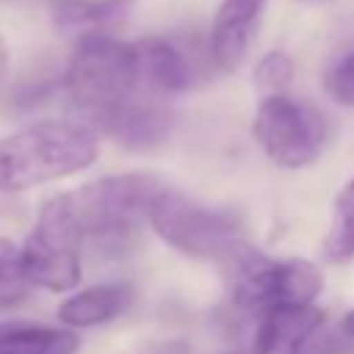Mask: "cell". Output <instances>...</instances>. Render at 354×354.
Listing matches in <instances>:
<instances>
[{
    "label": "cell",
    "mask_w": 354,
    "mask_h": 354,
    "mask_svg": "<svg viewBox=\"0 0 354 354\" xmlns=\"http://www.w3.org/2000/svg\"><path fill=\"white\" fill-rule=\"evenodd\" d=\"M100 155L97 130L86 122L44 119L0 138V191L17 194L86 171Z\"/></svg>",
    "instance_id": "6da1fadb"
},
{
    "label": "cell",
    "mask_w": 354,
    "mask_h": 354,
    "mask_svg": "<svg viewBox=\"0 0 354 354\" xmlns=\"http://www.w3.org/2000/svg\"><path fill=\"white\" fill-rule=\"evenodd\" d=\"M166 185L147 171L108 174L72 191L83 238L102 254H124L149 221L152 199Z\"/></svg>",
    "instance_id": "7a4b0ae2"
},
{
    "label": "cell",
    "mask_w": 354,
    "mask_h": 354,
    "mask_svg": "<svg viewBox=\"0 0 354 354\" xmlns=\"http://www.w3.org/2000/svg\"><path fill=\"white\" fill-rule=\"evenodd\" d=\"M64 91L69 102L83 113L86 124L144 91L138 86L133 44L119 41L111 33L77 36L64 72Z\"/></svg>",
    "instance_id": "3957f363"
},
{
    "label": "cell",
    "mask_w": 354,
    "mask_h": 354,
    "mask_svg": "<svg viewBox=\"0 0 354 354\" xmlns=\"http://www.w3.org/2000/svg\"><path fill=\"white\" fill-rule=\"evenodd\" d=\"M235 307L246 313H263L279 304H313L324 288V277L315 263L304 257L274 260L238 241L221 260Z\"/></svg>",
    "instance_id": "277c9868"
},
{
    "label": "cell",
    "mask_w": 354,
    "mask_h": 354,
    "mask_svg": "<svg viewBox=\"0 0 354 354\" xmlns=\"http://www.w3.org/2000/svg\"><path fill=\"white\" fill-rule=\"evenodd\" d=\"M83 227L72 194H55L41 202L33 230L22 243V260L36 288L64 293L80 282Z\"/></svg>",
    "instance_id": "5b68a950"
},
{
    "label": "cell",
    "mask_w": 354,
    "mask_h": 354,
    "mask_svg": "<svg viewBox=\"0 0 354 354\" xmlns=\"http://www.w3.org/2000/svg\"><path fill=\"white\" fill-rule=\"evenodd\" d=\"M147 224L160 241L196 260H221L243 241V227L230 210L199 205L171 188H163L152 199Z\"/></svg>",
    "instance_id": "8992f818"
},
{
    "label": "cell",
    "mask_w": 354,
    "mask_h": 354,
    "mask_svg": "<svg viewBox=\"0 0 354 354\" xmlns=\"http://www.w3.org/2000/svg\"><path fill=\"white\" fill-rule=\"evenodd\" d=\"M252 136L271 163L282 169H304L326 144V122L313 105L279 91L260 102Z\"/></svg>",
    "instance_id": "52a82bcc"
},
{
    "label": "cell",
    "mask_w": 354,
    "mask_h": 354,
    "mask_svg": "<svg viewBox=\"0 0 354 354\" xmlns=\"http://www.w3.org/2000/svg\"><path fill=\"white\" fill-rule=\"evenodd\" d=\"M94 130L111 136L122 147L147 149L160 144L171 130V111L158 100V94L138 91L116 108L100 113L91 122Z\"/></svg>",
    "instance_id": "ba28073f"
},
{
    "label": "cell",
    "mask_w": 354,
    "mask_h": 354,
    "mask_svg": "<svg viewBox=\"0 0 354 354\" xmlns=\"http://www.w3.org/2000/svg\"><path fill=\"white\" fill-rule=\"evenodd\" d=\"M268 0H221L210 28V58L221 72H235L254 41Z\"/></svg>",
    "instance_id": "9c48e42d"
},
{
    "label": "cell",
    "mask_w": 354,
    "mask_h": 354,
    "mask_svg": "<svg viewBox=\"0 0 354 354\" xmlns=\"http://www.w3.org/2000/svg\"><path fill=\"white\" fill-rule=\"evenodd\" d=\"M324 324L315 304H279L260 313L252 354H299L304 340Z\"/></svg>",
    "instance_id": "30bf717a"
},
{
    "label": "cell",
    "mask_w": 354,
    "mask_h": 354,
    "mask_svg": "<svg viewBox=\"0 0 354 354\" xmlns=\"http://www.w3.org/2000/svg\"><path fill=\"white\" fill-rule=\"evenodd\" d=\"M138 86L149 94L166 97L191 88V64L183 50L163 36H144L133 41Z\"/></svg>",
    "instance_id": "8fae6325"
},
{
    "label": "cell",
    "mask_w": 354,
    "mask_h": 354,
    "mask_svg": "<svg viewBox=\"0 0 354 354\" xmlns=\"http://www.w3.org/2000/svg\"><path fill=\"white\" fill-rule=\"evenodd\" d=\"M133 301H136V290L127 282L94 285L61 301L58 318L72 329H88V326H100V324H108L124 315L133 307Z\"/></svg>",
    "instance_id": "7c38bea8"
},
{
    "label": "cell",
    "mask_w": 354,
    "mask_h": 354,
    "mask_svg": "<svg viewBox=\"0 0 354 354\" xmlns=\"http://www.w3.org/2000/svg\"><path fill=\"white\" fill-rule=\"evenodd\" d=\"M80 335L33 321H0V354H77Z\"/></svg>",
    "instance_id": "4fadbf2b"
},
{
    "label": "cell",
    "mask_w": 354,
    "mask_h": 354,
    "mask_svg": "<svg viewBox=\"0 0 354 354\" xmlns=\"http://www.w3.org/2000/svg\"><path fill=\"white\" fill-rule=\"evenodd\" d=\"M136 0H64L53 8V25L66 36L108 33L133 11Z\"/></svg>",
    "instance_id": "5bb4252c"
},
{
    "label": "cell",
    "mask_w": 354,
    "mask_h": 354,
    "mask_svg": "<svg viewBox=\"0 0 354 354\" xmlns=\"http://www.w3.org/2000/svg\"><path fill=\"white\" fill-rule=\"evenodd\" d=\"M324 257L329 263L354 260V180L346 183L332 202V218L324 238Z\"/></svg>",
    "instance_id": "9a60e30c"
},
{
    "label": "cell",
    "mask_w": 354,
    "mask_h": 354,
    "mask_svg": "<svg viewBox=\"0 0 354 354\" xmlns=\"http://www.w3.org/2000/svg\"><path fill=\"white\" fill-rule=\"evenodd\" d=\"M33 288L25 260H22V246H17L11 238L0 235V310H11L28 299V290Z\"/></svg>",
    "instance_id": "2e32d148"
},
{
    "label": "cell",
    "mask_w": 354,
    "mask_h": 354,
    "mask_svg": "<svg viewBox=\"0 0 354 354\" xmlns=\"http://www.w3.org/2000/svg\"><path fill=\"white\" fill-rule=\"evenodd\" d=\"M293 72H296L293 58L282 50H271L254 64V86L268 94H279L290 86Z\"/></svg>",
    "instance_id": "e0dca14e"
},
{
    "label": "cell",
    "mask_w": 354,
    "mask_h": 354,
    "mask_svg": "<svg viewBox=\"0 0 354 354\" xmlns=\"http://www.w3.org/2000/svg\"><path fill=\"white\" fill-rule=\"evenodd\" d=\"M324 91L346 108H354V50H346L324 72Z\"/></svg>",
    "instance_id": "ac0fdd59"
},
{
    "label": "cell",
    "mask_w": 354,
    "mask_h": 354,
    "mask_svg": "<svg viewBox=\"0 0 354 354\" xmlns=\"http://www.w3.org/2000/svg\"><path fill=\"white\" fill-rule=\"evenodd\" d=\"M299 354H354V337H348L343 329L340 332H329L324 329V324L304 340Z\"/></svg>",
    "instance_id": "d6986e66"
},
{
    "label": "cell",
    "mask_w": 354,
    "mask_h": 354,
    "mask_svg": "<svg viewBox=\"0 0 354 354\" xmlns=\"http://www.w3.org/2000/svg\"><path fill=\"white\" fill-rule=\"evenodd\" d=\"M6 72H8V44H6V39L0 36V86H3V80H6Z\"/></svg>",
    "instance_id": "ffe728a7"
},
{
    "label": "cell",
    "mask_w": 354,
    "mask_h": 354,
    "mask_svg": "<svg viewBox=\"0 0 354 354\" xmlns=\"http://www.w3.org/2000/svg\"><path fill=\"white\" fill-rule=\"evenodd\" d=\"M340 329H343L348 337H354V310H348V313L343 315V321H340Z\"/></svg>",
    "instance_id": "44dd1931"
},
{
    "label": "cell",
    "mask_w": 354,
    "mask_h": 354,
    "mask_svg": "<svg viewBox=\"0 0 354 354\" xmlns=\"http://www.w3.org/2000/svg\"><path fill=\"white\" fill-rule=\"evenodd\" d=\"M293 3H301V6H318V3H326V0H293Z\"/></svg>",
    "instance_id": "7402d4cb"
},
{
    "label": "cell",
    "mask_w": 354,
    "mask_h": 354,
    "mask_svg": "<svg viewBox=\"0 0 354 354\" xmlns=\"http://www.w3.org/2000/svg\"><path fill=\"white\" fill-rule=\"evenodd\" d=\"M235 354H241V351H235ZM249 354H252V351H249Z\"/></svg>",
    "instance_id": "603a6c76"
},
{
    "label": "cell",
    "mask_w": 354,
    "mask_h": 354,
    "mask_svg": "<svg viewBox=\"0 0 354 354\" xmlns=\"http://www.w3.org/2000/svg\"><path fill=\"white\" fill-rule=\"evenodd\" d=\"M55 3H64V0H55Z\"/></svg>",
    "instance_id": "cb8c5ba5"
}]
</instances>
